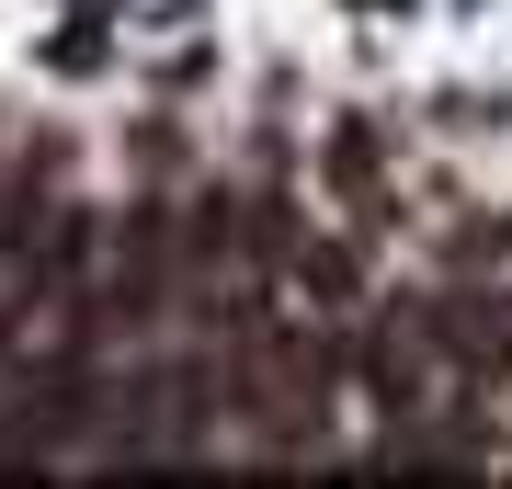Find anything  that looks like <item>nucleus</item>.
Returning a JSON list of instances; mask_svg holds the SVG:
<instances>
[{
  "mask_svg": "<svg viewBox=\"0 0 512 489\" xmlns=\"http://www.w3.org/2000/svg\"><path fill=\"white\" fill-rule=\"evenodd\" d=\"M353 376H365V399L387 421H421L444 399V353H433V330H421V308H387L365 330V353H353Z\"/></svg>",
  "mask_w": 512,
  "mask_h": 489,
  "instance_id": "nucleus-2",
  "label": "nucleus"
},
{
  "mask_svg": "<svg viewBox=\"0 0 512 489\" xmlns=\"http://www.w3.org/2000/svg\"><path fill=\"white\" fill-rule=\"evenodd\" d=\"M217 364L205 353H171V364H137L126 387H103V421H114V455H205V421H217Z\"/></svg>",
  "mask_w": 512,
  "mask_h": 489,
  "instance_id": "nucleus-1",
  "label": "nucleus"
},
{
  "mask_svg": "<svg viewBox=\"0 0 512 489\" xmlns=\"http://www.w3.org/2000/svg\"><path fill=\"white\" fill-rule=\"evenodd\" d=\"M421 330H433L444 376H512V308H501V296L456 285V296H433V308H421Z\"/></svg>",
  "mask_w": 512,
  "mask_h": 489,
  "instance_id": "nucleus-3",
  "label": "nucleus"
},
{
  "mask_svg": "<svg viewBox=\"0 0 512 489\" xmlns=\"http://www.w3.org/2000/svg\"><path fill=\"white\" fill-rule=\"evenodd\" d=\"M330 182H342L353 205H376V194H387V182H376V137H365V126H342V137H330Z\"/></svg>",
  "mask_w": 512,
  "mask_h": 489,
  "instance_id": "nucleus-4",
  "label": "nucleus"
}]
</instances>
